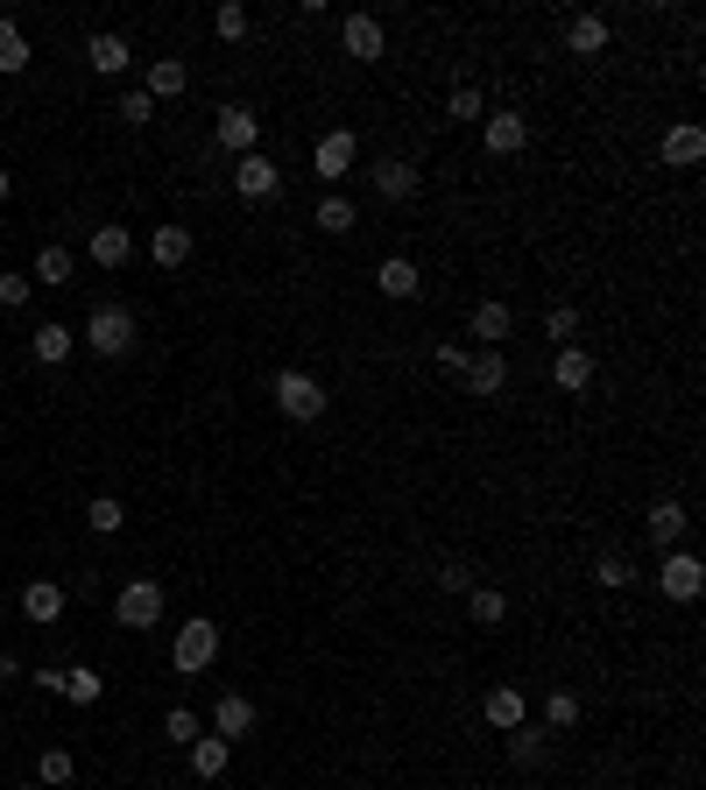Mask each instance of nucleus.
I'll return each mask as SVG.
<instances>
[{
    "label": "nucleus",
    "instance_id": "46",
    "mask_svg": "<svg viewBox=\"0 0 706 790\" xmlns=\"http://www.w3.org/2000/svg\"><path fill=\"white\" fill-rule=\"evenodd\" d=\"M0 678H14V657H8V649H0Z\"/></svg>",
    "mask_w": 706,
    "mask_h": 790
},
{
    "label": "nucleus",
    "instance_id": "12",
    "mask_svg": "<svg viewBox=\"0 0 706 790\" xmlns=\"http://www.w3.org/2000/svg\"><path fill=\"white\" fill-rule=\"evenodd\" d=\"M594 353H586V346H559V360H551V381H559V389L565 396H586V389H594Z\"/></svg>",
    "mask_w": 706,
    "mask_h": 790
},
{
    "label": "nucleus",
    "instance_id": "7",
    "mask_svg": "<svg viewBox=\"0 0 706 790\" xmlns=\"http://www.w3.org/2000/svg\"><path fill=\"white\" fill-rule=\"evenodd\" d=\"M481 148H488V156H523V148H530V121L516 106H494L481 121Z\"/></svg>",
    "mask_w": 706,
    "mask_h": 790
},
{
    "label": "nucleus",
    "instance_id": "19",
    "mask_svg": "<svg viewBox=\"0 0 706 790\" xmlns=\"http://www.w3.org/2000/svg\"><path fill=\"white\" fill-rule=\"evenodd\" d=\"M565 50L572 57H601L607 50V14H572V22H565Z\"/></svg>",
    "mask_w": 706,
    "mask_h": 790
},
{
    "label": "nucleus",
    "instance_id": "9",
    "mask_svg": "<svg viewBox=\"0 0 706 790\" xmlns=\"http://www.w3.org/2000/svg\"><path fill=\"white\" fill-rule=\"evenodd\" d=\"M657 163H664V170H693V163H706V127H699V121H678V127H664V142H657Z\"/></svg>",
    "mask_w": 706,
    "mask_h": 790
},
{
    "label": "nucleus",
    "instance_id": "44",
    "mask_svg": "<svg viewBox=\"0 0 706 790\" xmlns=\"http://www.w3.org/2000/svg\"><path fill=\"white\" fill-rule=\"evenodd\" d=\"M438 586H446V593H473V572L467 565H438Z\"/></svg>",
    "mask_w": 706,
    "mask_h": 790
},
{
    "label": "nucleus",
    "instance_id": "5",
    "mask_svg": "<svg viewBox=\"0 0 706 790\" xmlns=\"http://www.w3.org/2000/svg\"><path fill=\"white\" fill-rule=\"evenodd\" d=\"M354 156H360V134H354V127H326V134H318V148H311V170H318V184L332 191V184L354 170Z\"/></svg>",
    "mask_w": 706,
    "mask_h": 790
},
{
    "label": "nucleus",
    "instance_id": "3",
    "mask_svg": "<svg viewBox=\"0 0 706 790\" xmlns=\"http://www.w3.org/2000/svg\"><path fill=\"white\" fill-rule=\"evenodd\" d=\"M170 664H177L184 678H205V670L219 664V622H184L177 643H170Z\"/></svg>",
    "mask_w": 706,
    "mask_h": 790
},
{
    "label": "nucleus",
    "instance_id": "36",
    "mask_svg": "<svg viewBox=\"0 0 706 790\" xmlns=\"http://www.w3.org/2000/svg\"><path fill=\"white\" fill-rule=\"evenodd\" d=\"M446 121H460V127H473V121H488L481 92H473V85H452V100H446Z\"/></svg>",
    "mask_w": 706,
    "mask_h": 790
},
{
    "label": "nucleus",
    "instance_id": "8",
    "mask_svg": "<svg viewBox=\"0 0 706 790\" xmlns=\"http://www.w3.org/2000/svg\"><path fill=\"white\" fill-rule=\"evenodd\" d=\"M339 43H347L354 64H381V50H389V29H381V14H347V22H339Z\"/></svg>",
    "mask_w": 706,
    "mask_h": 790
},
{
    "label": "nucleus",
    "instance_id": "1",
    "mask_svg": "<svg viewBox=\"0 0 706 790\" xmlns=\"http://www.w3.org/2000/svg\"><path fill=\"white\" fill-rule=\"evenodd\" d=\"M269 396H276V410L283 417H290V423H318V417H326V381H318V375H304V368H283L276 381H269Z\"/></svg>",
    "mask_w": 706,
    "mask_h": 790
},
{
    "label": "nucleus",
    "instance_id": "11",
    "mask_svg": "<svg viewBox=\"0 0 706 790\" xmlns=\"http://www.w3.org/2000/svg\"><path fill=\"white\" fill-rule=\"evenodd\" d=\"M234 191H241V198H276V191H283V170L255 148V156L234 163Z\"/></svg>",
    "mask_w": 706,
    "mask_h": 790
},
{
    "label": "nucleus",
    "instance_id": "16",
    "mask_svg": "<svg viewBox=\"0 0 706 790\" xmlns=\"http://www.w3.org/2000/svg\"><path fill=\"white\" fill-rule=\"evenodd\" d=\"M460 381H467V396H488V402H494V396L509 389V360H502V353H473Z\"/></svg>",
    "mask_w": 706,
    "mask_h": 790
},
{
    "label": "nucleus",
    "instance_id": "27",
    "mask_svg": "<svg viewBox=\"0 0 706 790\" xmlns=\"http://www.w3.org/2000/svg\"><path fill=\"white\" fill-rule=\"evenodd\" d=\"M580 727V691H544V735H572Z\"/></svg>",
    "mask_w": 706,
    "mask_h": 790
},
{
    "label": "nucleus",
    "instance_id": "25",
    "mask_svg": "<svg viewBox=\"0 0 706 790\" xmlns=\"http://www.w3.org/2000/svg\"><path fill=\"white\" fill-rule=\"evenodd\" d=\"M481 712H488V727H502V735H509V727H523V712H530V706H523V691H509V685H494V691H488V706H481Z\"/></svg>",
    "mask_w": 706,
    "mask_h": 790
},
{
    "label": "nucleus",
    "instance_id": "40",
    "mask_svg": "<svg viewBox=\"0 0 706 790\" xmlns=\"http://www.w3.org/2000/svg\"><path fill=\"white\" fill-rule=\"evenodd\" d=\"M113 113H121L127 127H149V121H156V100H149V92H127V100L113 106Z\"/></svg>",
    "mask_w": 706,
    "mask_h": 790
},
{
    "label": "nucleus",
    "instance_id": "31",
    "mask_svg": "<svg viewBox=\"0 0 706 790\" xmlns=\"http://www.w3.org/2000/svg\"><path fill=\"white\" fill-rule=\"evenodd\" d=\"M509 762H516V769H538V762H544V727H509Z\"/></svg>",
    "mask_w": 706,
    "mask_h": 790
},
{
    "label": "nucleus",
    "instance_id": "28",
    "mask_svg": "<svg viewBox=\"0 0 706 790\" xmlns=\"http://www.w3.org/2000/svg\"><path fill=\"white\" fill-rule=\"evenodd\" d=\"M71 346H79V339H71V332H64V325H35V339H29V353H35V360H43V368H57V360H71Z\"/></svg>",
    "mask_w": 706,
    "mask_h": 790
},
{
    "label": "nucleus",
    "instance_id": "35",
    "mask_svg": "<svg viewBox=\"0 0 706 790\" xmlns=\"http://www.w3.org/2000/svg\"><path fill=\"white\" fill-rule=\"evenodd\" d=\"M354 219H360V212L339 198V191H326V198H318V226H326V234H354Z\"/></svg>",
    "mask_w": 706,
    "mask_h": 790
},
{
    "label": "nucleus",
    "instance_id": "41",
    "mask_svg": "<svg viewBox=\"0 0 706 790\" xmlns=\"http://www.w3.org/2000/svg\"><path fill=\"white\" fill-rule=\"evenodd\" d=\"M29 290H35L29 276H0V311H22V304H29Z\"/></svg>",
    "mask_w": 706,
    "mask_h": 790
},
{
    "label": "nucleus",
    "instance_id": "47",
    "mask_svg": "<svg viewBox=\"0 0 706 790\" xmlns=\"http://www.w3.org/2000/svg\"><path fill=\"white\" fill-rule=\"evenodd\" d=\"M8 191H14V177H8V170H0V205H8Z\"/></svg>",
    "mask_w": 706,
    "mask_h": 790
},
{
    "label": "nucleus",
    "instance_id": "34",
    "mask_svg": "<svg viewBox=\"0 0 706 790\" xmlns=\"http://www.w3.org/2000/svg\"><path fill=\"white\" fill-rule=\"evenodd\" d=\"M205 735V720H198V712H191V706H170L163 712V741H177V748H191V741H198Z\"/></svg>",
    "mask_w": 706,
    "mask_h": 790
},
{
    "label": "nucleus",
    "instance_id": "4",
    "mask_svg": "<svg viewBox=\"0 0 706 790\" xmlns=\"http://www.w3.org/2000/svg\"><path fill=\"white\" fill-rule=\"evenodd\" d=\"M657 586H664V601L693 607L699 593H706V565H699V551H685V544H672V551H664V565H657Z\"/></svg>",
    "mask_w": 706,
    "mask_h": 790
},
{
    "label": "nucleus",
    "instance_id": "22",
    "mask_svg": "<svg viewBox=\"0 0 706 790\" xmlns=\"http://www.w3.org/2000/svg\"><path fill=\"white\" fill-rule=\"evenodd\" d=\"M149 261H156V268H184V261H191V226H156Z\"/></svg>",
    "mask_w": 706,
    "mask_h": 790
},
{
    "label": "nucleus",
    "instance_id": "29",
    "mask_svg": "<svg viewBox=\"0 0 706 790\" xmlns=\"http://www.w3.org/2000/svg\"><path fill=\"white\" fill-rule=\"evenodd\" d=\"M678 536H685V509H678V501H657V509H651V544L672 551Z\"/></svg>",
    "mask_w": 706,
    "mask_h": 790
},
{
    "label": "nucleus",
    "instance_id": "18",
    "mask_svg": "<svg viewBox=\"0 0 706 790\" xmlns=\"http://www.w3.org/2000/svg\"><path fill=\"white\" fill-rule=\"evenodd\" d=\"M467 325H473V339H481V353H502V339H509V304H494V297L473 304Z\"/></svg>",
    "mask_w": 706,
    "mask_h": 790
},
{
    "label": "nucleus",
    "instance_id": "6",
    "mask_svg": "<svg viewBox=\"0 0 706 790\" xmlns=\"http://www.w3.org/2000/svg\"><path fill=\"white\" fill-rule=\"evenodd\" d=\"M113 622L121 628H156L163 622V586L156 579H127L121 601H113Z\"/></svg>",
    "mask_w": 706,
    "mask_h": 790
},
{
    "label": "nucleus",
    "instance_id": "26",
    "mask_svg": "<svg viewBox=\"0 0 706 790\" xmlns=\"http://www.w3.org/2000/svg\"><path fill=\"white\" fill-rule=\"evenodd\" d=\"M14 71H29V35H22V22L0 14V79H14Z\"/></svg>",
    "mask_w": 706,
    "mask_h": 790
},
{
    "label": "nucleus",
    "instance_id": "45",
    "mask_svg": "<svg viewBox=\"0 0 706 790\" xmlns=\"http://www.w3.org/2000/svg\"><path fill=\"white\" fill-rule=\"evenodd\" d=\"M467 360H473L467 346H438V368H446V375H467Z\"/></svg>",
    "mask_w": 706,
    "mask_h": 790
},
{
    "label": "nucleus",
    "instance_id": "37",
    "mask_svg": "<svg viewBox=\"0 0 706 790\" xmlns=\"http://www.w3.org/2000/svg\"><path fill=\"white\" fill-rule=\"evenodd\" d=\"M213 29H219V43H241V35H247V8H241V0H219Z\"/></svg>",
    "mask_w": 706,
    "mask_h": 790
},
{
    "label": "nucleus",
    "instance_id": "23",
    "mask_svg": "<svg viewBox=\"0 0 706 790\" xmlns=\"http://www.w3.org/2000/svg\"><path fill=\"white\" fill-rule=\"evenodd\" d=\"M85 57H92V71H100V79H121V71H127V57H135V50H127V35H92V43H85Z\"/></svg>",
    "mask_w": 706,
    "mask_h": 790
},
{
    "label": "nucleus",
    "instance_id": "39",
    "mask_svg": "<svg viewBox=\"0 0 706 790\" xmlns=\"http://www.w3.org/2000/svg\"><path fill=\"white\" fill-rule=\"evenodd\" d=\"M71 769H79V762H71V748H43L35 777H43V783H71Z\"/></svg>",
    "mask_w": 706,
    "mask_h": 790
},
{
    "label": "nucleus",
    "instance_id": "33",
    "mask_svg": "<svg viewBox=\"0 0 706 790\" xmlns=\"http://www.w3.org/2000/svg\"><path fill=\"white\" fill-rule=\"evenodd\" d=\"M29 283H43V290H57V283H71V247H43V255H35V276Z\"/></svg>",
    "mask_w": 706,
    "mask_h": 790
},
{
    "label": "nucleus",
    "instance_id": "24",
    "mask_svg": "<svg viewBox=\"0 0 706 790\" xmlns=\"http://www.w3.org/2000/svg\"><path fill=\"white\" fill-rule=\"evenodd\" d=\"M191 85V71H184V57H156V64H149V100H177V92Z\"/></svg>",
    "mask_w": 706,
    "mask_h": 790
},
{
    "label": "nucleus",
    "instance_id": "43",
    "mask_svg": "<svg viewBox=\"0 0 706 790\" xmlns=\"http://www.w3.org/2000/svg\"><path fill=\"white\" fill-rule=\"evenodd\" d=\"M544 332H551V339H572V332H580V311H565V304H559V311L544 318Z\"/></svg>",
    "mask_w": 706,
    "mask_h": 790
},
{
    "label": "nucleus",
    "instance_id": "17",
    "mask_svg": "<svg viewBox=\"0 0 706 790\" xmlns=\"http://www.w3.org/2000/svg\"><path fill=\"white\" fill-rule=\"evenodd\" d=\"M85 255H92V268H121L127 255H135V234H127V226H92Z\"/></svg>",
    "mask_w": 706,
    "mask_h": 790
},
{
    "label": "nucleus",
    "instance_id": "10",
    "mask_svg": "<svg viewBox=\"0 0 706 790\" xmlns=\"http://www.w3.org/2000/svg\"><path fill=\"white\" fill-rule=\"evenodd\" d=\"M213 142H219V148H234V156H255V142H262V121H255V106H219V121H213Z\"/></svg>",
    "mask_w": 706,
    "mask_h": 790
},
{
    "label": "nucleus",
    "instance_id": "20",
    "mask_svg": "<svg viewBox=\"0 0 706 790\" xmlns=\"http://www.w3.org/2000/svg\"><path fill=\"white\" fill-rule=\"evenodd\" d=\"M22 614H29L35 628L57 622V614H64V586H57V579H29V586H22Z\"/></svg>",
    "mask_w": 706,
    "mask_h": 790
},
{
    "label": "nucleus",
    "instance_id": "15",
    "mask_svg": "<svg viewBox=\"0 0 706 790\" xmlns=\"http://www.w3.org/2000/svg\"><path fill=\"white\" fill-rule=\"evenodd\" d=\"M375 290L389 297V304H410L417 290H424V276H417V261H403V255H389V261L375 268Z\"/></svg>",
    "mask_w": 706,
    "mask_h": 790
},
{
    "label": "nucleus",
    "instance_id": "30",
    "mask_svg": "<svg viewBox=\"0 0 706 790\" xmlns=\"http://www.w3.org/2000/svg\"><path fill=\"white\" fill-rule=\"evenodd\" d=\"M100 691H106V685H100V670H92V664H71V670H64V699H71V706H100Z\"/></svg>",
    "mask_w": 706,
    "mask_h": 790
},
{
    "label": "nucleus",
    "instance_id": "14",
    "mask_svg": "<svg viewBox=\"0 0 706 790\" xmlns=\"http://www.w3.org/2000/svg\"><path fill=\"white\" fill-rule=\"evenodd\" d=\"M417 163H403V156H389V163H375V198H389V205H410L417 198Z\"/></svg>",
    "mask_w": 706,
    "mask_h": 790
},
{
    "label": "nucleus",
    "instance_id": "32",
    "mask_svg": "<svg viewBox=\"0 0 706 790\" xmlns=\"http://www.w3.org/2000/svg\"><path fill=\"white\" fill-rule=\"evenodd\" d=\"M467 614H473L481 628H502V622H509V601H502L494 586H473V593H467Z\"/></svg>",
    "mask_w": 706,
    "mask_h": 790
},
{
    "label": "nucleus",
    "instance_id": "2",
    "mask_svg": "<svg viewBox=\"0 0 706 790\" xmlns=\"http://www.w3.org/2000/svg\"><path fill=\"white\" fill-rule=\"evenodd\" d=\"M85 346H92L100 360H127V353H135V311H127V304H92Z\"/></svg>",
    "mask_w": 706,
    "mask_h": 790
},
{
    "label": "nucleus",
    "instance_id": "38",
    "mask_svg": "<svg viewBox=\"0 0 706 790\" xmlns=\"http://www.w3.org/2000/svg\"><path fill=\"white\" fill-rule=\"evenodd\" d=\"M85 523L100 530V536H113V530L127 523V509H121V501H113V494H100V501H92V509H85Z\"/></svg>",
    "mask_w": 706,
    "mask_h": 790
},
{
    "label": "nucleus",
    "instance_id": "13",
    "mask_svg": "<svg viewBox=\"0 0 706 790\" xmlns=\"http://www.w3.org/2000/svg\"><path fill=\"white\" fill-rule=\"evenodd\" d=\"M213 735L219 741H247V735H255V699H247V691H226V699L213 706Z\"/></svg>",
    "mask_w": 706,
    "mask_h": 790
},
{
    "label": "nucleus",
    "instance_id": "21",
    "mask_svg": "<svg viewBox=\"0 0 706 790\" xmlns=\"http://www.w3.org/2000/svg\"><path fill=\"white\" fill-rule=\"evenodd\" d=\"M226 762H234V741H219V735H198V741H191V769H198L205 783H219Z\"/></svg>",
    "mask_w": 706,
    "mask_h": 790
},
{
    "label": "nucleus",
    "instance_id": "42",
    "mask_svg": "<svg viewBox=\"0 0 706 790\" xmlns=\"http://www.w3.org/2000/svg\"><path fill=\"white\" fill-rule=\"evenodd\" d=\"M594 579H601V586H628V579H636V565H628V557H601Z\"/></svg>",
    "mask_w": 706,
    "mask_h": 790
}]
</instances>
